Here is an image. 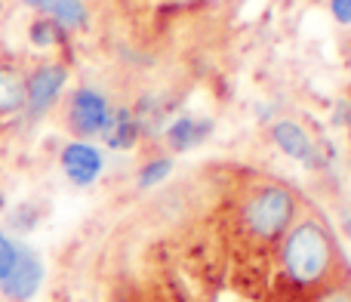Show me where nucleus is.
<instances>
[{
  "instance_id": "9d476101",
  "label": "nucleus",
  "mask_w": 351,
  "mask_h": 302,
  "mask_svg": "<svg viewBox=\"0 0 351 302\" xmlns=\"http://www.w3.org/2000/svg\"><path fill=\"white\" fill-rule=\"evenodd\" d=\"M25 111V71L12 62H0V121Z\"/></svg>"
},
{
  "instance_id": "f03ea898",
  "label": "nucleus",
  "mask_w": 351,
  "mask_h": 302,
  "mask_svg": "<svg viewBox=\"0 0 351 302\" xmlns=\"http://www.w3.org/2000/svg\"><path fill=\"white\" fill-rule=\"evenodd\" d=\"M302 216L299 194L278 179H262L243 188L241 200L234 207V235L241 256L259 262L274 259V250L293 229V222Z\"/></svg>"
},
{
  "instance_id": "2eb2a0df",
  "label": "nucleus",
  "mask_w": 351,
  "mask_h": 302,
  "mask_svg": "<svg viewBox=\"0 0 351 302\" xmlns=\"http://www.w3.org/2000/svg\"><path fill=\"white\" fill-rule=\"evenodd\" d=\"M330 16L339 25H351V0H330Z\"/></svg>"
},
{
  "instance_id": "9b49d317",
  "label": "nucleus",
  "mask_w": 351,
  "mask_h": 302,
  "mask_svg": "<svg viewBox=\"0 0 351 302\" xmlns=\"http://www.w3.org/2000/svg\"><path fill=\"white\" fill-rule=\"evenodd\" d=\"M43 16H49L62 31H84L90 25V10L84 0H47Z\"/></svg>"
},
{
  "instance_id": "0eeeda50",
  "label": "nucleus",
  "mask_w": 351,
  "mask_h": 302,
  "mask_svg": "<svg viewBox=\"0 0 351 302\" xmlns=\"http://www.w3.org/2000/svg\"><path fill=\"white\" fill-rule=\"evenodd\" d=\"M59 167L65 173V179L77 188H90L99 182L105 170V157L93 142H84V139H71L59 154Z\"/></svg>"
},
{
  "instance_id": "423d86ee",
  "label": "nucleus",
  "mask_w": 351,
  "mask_h": 302,
  "mask_svg": "<svg viewBox=\"0 0 351 302\" xmlns=\"http://www.w3.org/2000/svg\"><path fill=\"white\" fill-rule=\"evenodd\" d=\"M43 284V262L28 244H19L16 266L0 281V293L10 302H31Z\"/></svg>"
},
{
  "instance_id": "dca6fc26",
  "label": "nucleus",
  "mask_w": 351,
  "mask_h": 302,
  "mask_svg": "<svg viewBox=\"0 0 351 302\" xmlns=\"http://www.w3.org/2000/svg\"><path fill=\"white\" fill-rule=\"evenodd\" d=\"M25 6H31V10H37L43 16V6H47V0H25Z\"/></svg>"
},
{
  "instance_id": "20e7f679",
  "label": "nucleus",
  "mask_w": 351,
  "mask_h": 302,
  "mask_svg": "<svg viewBox=\"0 0 351 302\" xmlns=\"http://www.w3.org/2000/svg\"><path fill=\"white\" fill-rule=\"evenodd\" d=\"M68 84V68L62 62H40L25 74V115L40 121L59 105Z\"/></svg>"
},
{
  "instance_id": "4468645a",
  "label": "nucleus",
  "mask_w": 351,
  "mask_h": 302,
  "mask_svg": "<svg viewBox=\"0 0 351 302\" xmlns=\"http://www.w3.org/2000/svg\"><path fill=\"white\" fill-rule=\"evenodd\" d=\"M16 256H19V241H12V237L0 229V281L10 275L12 266H16Z\"/></svg>"
},
{
  "instance_id": "39448f33",
  "label": "nucleus",
  "mask_w": 351,
  "mask_h": 302,
  "mask_svg": "<svg viewBox=\"0 0 351 302\" xmlns=\"http://www.w3.org/2000/svg\"><path fill=\"white\" fill-rule=\"evenodd\" d=\"M268 136H271L274 148H278L280 154L296 161V163H302V167L321 170L324 163H327V157H324L321 146L315 142V136H311L299 121H293V117H278V121L268 127Z\"/></svg>"
},
{
  "instance_id": "f257e3e1",
  "label": "nucleus",
  "mask_w": 351,
  "mask_h": 302,
  "mask_svg": "<svg viewBox=\"0 0 351 302\" xmlns=\"http://www.w3.org/2000/svg\"><path fill=\"white\" fill-rule=\"evenodd\" d=\"M274 302H321L351 284V266L321 216H299L274 250Z\"/></svg>"
},
{
  "instance_id": "ddd939ff",
  "label": "nucleus",
  "mask_w": 351,
  "mask_h": 302,
  "mask_svg": "<svg viewBox=\"0 0 351 302\" xmlns=\"http://www.w3.org/2000/svg\"><path fill=\"white\" fill-rule=\"evenodd\" d=\"M62 34H65V31H62L49 16H37L28 28V37L34 47H56V43L62 40Z\"/></svg>"
},
{
  "instance_id": "7ed1b4c3",
  "label": "nucleus",
  "mask_w": 351,
  "mask_h": 302,
  "mask_svg": "<svg viewBox=\"0 0 351 302\" xmlns=\"http://www.w3.org/2000/svg\"><path fill=\"white\" fill-rule=\"evenodd\" d=\"M111 111H114V105H111V99L102 90H96V86H77L65 99V130L74 139L90 142L96 136H102Z\"/></svg>"
},
{
  "instance_id": "6e6552de",
  "label": "nucleus",
  "mask_w": 351,
  "mask_h": 302,
  "mask_svg": "<svg viewBox=\"0 0 351 302\" xmlns=\"http://www.w3.org/2000/svg\"><path fill=\"white\" fill-rule=\"evenodd\" d=\"M213 133V121L210 117H197V115H179L176 121L167 124L164 130V142L167 148L182 154V151H194L200 148Z\"/></svg>"
},
{
  "instance_id": "1a4fd4ad",
  "label": "nucleus",
  "mask_w": 351,
  "mask_h": 302,
  "mask_svg": "<svg viewBox=\"0 0 351 302\" xmlns=\"http://www.w3.org/2000/svg\"><path fill=\"white\" fill-rule=\"evenodd\" d=\"M99 139H102L111 151L136 148V142L142 139V117H139V111L127 108V105H123V108H114Z\"/></svg>"
},
{
  "instance_id": "f8f14e48",
  "label": "nucleus",
  "mask_w": 351,
  "mask_h": 302,
  "mask_svg": "<svg viewBox=\"0 0 351 302\" xmlns=\"http://www.w3.org/2000/svg\"><path fill=\"white\" fill-rule=\"evenodd\" d=\"M170 173H173V157L154 154L136 170V188H139V191H152V188H158Z\"/></svg>"
}]
</instances>
